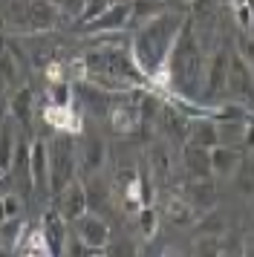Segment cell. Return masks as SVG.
Instances as JSON below:
<instances>
[{
  "label": "cell",
  "mask_w": 254,
  "mask_h": 257,
  "mask_svg": "<svg viewBox=\"0 0 254 257\" xmlns=\"http://www.w3.org/2000/svg\"><path fill=\"white\" fill-rule=\"evenodd\" d=\"M188 3H194V0H188Z\"/></svg>",
  "instance_id": "836d02e7"
},
{
  "label": "cell",
  "mask_w": 254,
  "mask_h": 257,
  "mask_svg": "<svg viewBox=\"0 0 254 257\" xmlns=\"http://www.w3.org/2000/svg\"><path fill=\"white\" fill-rule=\"evenodd\" d=\"M84 185H87V199H90V211H98V214H101V211L107 208V205H110V188H107V185L101 182V176H98V174H92L90 179L84 182Z\"/></svg>",
  "instance_id": "cb8c5ba5"
},
{
  "label": "cell",
  "mask_w": 254,
  "mask_h": 257,
  "mask_svg": "<svg viewBox=\"0 0 254 257\" xmlns=\"http://www.w3.org/2000/svg\"><path fill=\"white\" fill-rule=\"evenodd\" d=\"M64 15L52 0H29V35L32 32H52Z\"/></svg>",
  "instance_id": "5bb4252c"
},
{
  "label": "cell",
  "mask_w": 254,
  "mask_h": 257,
  "mask_svg": "<svg viewBox=\"0 0 254 257\" xmlns=\"http://www.w3.org/2000/svg\"><path fill=\"white\" fill-rule=\"evenodd\" d=\"M72 225H75V237L90 248L92 254H107L113 234H110V225H107V220H104L98 211L81 214L78 220H72Z\"/></svg>",
  "instance_id": "5b68a950"
},
{
  "label": "cell",
  "mask_w": 254,
  "mask_h": 257,
  "mask_svg": "<svg viewBox=\"0 0 254 257\" xmlns=\"http://www.w3.org/2000/svg\"><path fill=\"white\" fill-rule=\"evenodd\" d=\"M248 153H254V118H248V127H245V136H242V145Z\"/></svg>",
  "instance_id": "f546056e"
},
{
  "label": "cell",
  "mask_w": 254,
  "mask_h": 257,
  "mask_svg": "<svg viewBox=\"0 0 254 257\" xmlns=\"http://www.w3.org/2000/svg\"><path fill=\"white\" fill-rule=\"evenodd\" d=\"M130 24H127V29H136V26L148 24V21H153L156 15L168 12V3L165 0H130Z\"/></svg>",
  "instance_id": "7402d4cb"
},
{
  "label": "cell",
  "mask_w": 254,
  "mask_h": 257,
  "mask_svg": "<svg viewBox=\"0 0 254 257\" xmlns=\"http://www.w3.org/2000/svg\"><path fill=\"white\" fill-rule=\"evenodd\" d=\"M214 121H217L219 145H237L240 148L242 136H245V127H248V118H214Z\"/></svg>",
  "instance_id": "603a6c76"
},
{
  "label": "cell",
  "mask_w": 254,
  "mask_h": 257,
  "mask_svg": "<svg viewBox=\"0 0 254 257\" xmlns=\"http://www.w3.org/2000/svg\"><path fill=\"white\" fill-rule=\"evenodd\" d=\"M136 228H139V237L142 240H153L156 231H159V211L153 208V205H142L136 211Z\"/></svg>",
  "instance_id": "d4e9b609"
},
{
  "label": "cell",
  "mask_w": 254,
  "mask_h": 257,
  "mask_svg": "<svg viewBox=\"0 0 254 257\" xmlns=\"http://www.w3.org/2000/svg\"><path fill=\"white\" fill-rule=\"evenodd\" d=\"M81 162H78V145L72 133H55V139H49V194L55 197L58 191L78 179Z\"/></svg>",
  "instance_id": "3957f363"
},
{
  "label": "cell",
  "mask_w": 254,
  "mask_h": 257,
  "mask_svg": "<svg viewBox=\"0 0 254 257\" xmlns=\"http://www.w3.org/2000/svg\"><path fill=\"white\" fill-rule=\"evenodd\" d=\"M182 168H185V176H214V171H211V148H202L196 142H185Z\"/></svg>",
  "instance_id": "e0dca14e"
},
{
  "label": "cell",
  "mask_w": 254,
  "mask_h": 257,
  "mask_svg": "<svg viewBox=\"0 0 254 257\" xmlns=\"http://www.w3.org/2000/svg\"><path fill=\"white\" fill-rule=\"evenodd\" d=\"M242 162V153L237 145H214L211 148V171L217 179H231Z\"/></svg>",
  "instance_id": "9a60e30c"
},
{
  "label": "cell",
  "mask_w": 254,
  "mask_h": 257,
  "mask_svg": "<svg viewBox=\"0 0 254 257\" xmlns=\"http://www.w3.org/2000/svg\"><path fill=\"white\" fill-rule=\"evenodd\" d=\"M115 0H84V9L78 15V24H90L92 18H98L101 12H107Z\"/></svg>",
  "instance_id": "4316f807"
},
{
  "label": "cell",
  "mask_w": 254,
  "mask_h": 257,
  "mask_svg": "<svg viewBox=\"0 0 254 257\" xmlns=\"http://www.w3.org/2000/svg\"><path fill=\"white\" fill-rule=\"evenodd\" d=\"M9 220V214H6V202H3V194H0V222Z\"/></svg>",
  "instance_id": "1f68e13d"
},
{
  "label": "cell",
  "mask_w": 254,
  "mask_h": 257,
  "mask_svg": "<svg viewBox=\"0 0 254 257\" xmlns=\"http://www.w3.org/2000/svg\"><path fill=\"white\" fill-rule=\"evenodd\" d=\"M18 133H15V118H3L0 121V176L9 174L12 159H15V151H18Z\"/></svg>",
  "instance_id": "ffe728a7"
},
{
  "label": "cell",
  "mask_w": 254,
  "mask_h": 257,
  "mask_svg": "<svg viewBox=\"0 0 254 257\" xmlns=\"http://www.w3.org/2000/svg\"><path fill=\"white\" fill-rule=\"evenodd\" d=\"M185 18L179 12H162L156 15L153 21L142 24L133 29L130 35V52L136 58L139 70L148 75L150 81L156 84L162 72H165V64H168V55H171L173 44L179 38V29H182Z\"/></svg>",
  "instance_id": "7a4b0ae2"
},
{
  "label": "cell",
  "mask_w": 254,
  "mask_h": 257,
  "mask_svg": "<svg viewBox=\"0 0 254 257\" xmlns=\"http://www.w3.org/2000/svg\"><path fill=\"white\" fill-rule=\"evenodd\" d=\"M188 142H196L202 148H214L219 145V133H217V121L211 116H196V118H188Z\"/></svg>",
  "instance_id": "d6986e66"
},
{
  "label": "cell",
  "mask_w": 254,
  "mask_h": 257,
  "mask_svg": "<svg viewBox=\"0 0 254 257\" xmlns=\"http://www.w3.org/2000/svg\"><path fill=\"white\" fill-rule=\"evenodd\" d=\"M3 248H6V245H3V237H0V251H3Z\"/></svg>",
  "instance_id": "d6a6232c"
},
{
  "label": "cell",
  "mask_w": 254,
  "mask_h": 257,
  "mask_svg": "<svg viewBox=\"0 0 254 257\" xmlns=\"http://www.w3.org/2000/svg\"><path fill=\"white\" fill-rule=\"evenodd\" d=\"M130 0H115L113 6L107 9V12H101L98 18H92L90 24H78L75 26V32L78 35H107V32H121V29H127V24H130Z\"/></svg>",
  "instance_id": "8992f818"
},
{
  "label": "cell",
  "mask_w": 254,
  "mask_h": 257,
  "mask_svg": "<svg viewBox=\"0 0 254 257\" xmlns=\"http://www.w3.org/2000/svg\"><path fill=\"white\" fill-rule=\"evenodd\" d=\"M205 70H208V55H205V47H202V38L196 32L194 21H185L171 55H168L165 72L156 78V84H165L162 93L168 98H182V101L202 104Z\"/></svg>",
  "instance_id": "6da1fadb"
},
{
  "label": "cell",
  "mask_w": 254,
  "mask_h": 257,
  "mask_svg": "<svg viewBox=\"0 0 254 257\" xmlns=\"http://www.w3.org/2000/svg\"><path fill=\"white\" fill-rule=\"evenodd\" d=\"M237 52L251 64V70H254V38L248 35V32H242V35H240V49H237Z\"/></svg>",
  "instance_id": "f1b7e54d"
},
{
  "label": "cell",
  "mask_w": 254,
  "mask_h": 257,
  "mask_svg": "<svg viewBox=\"0 0 254 257\" xmlns=\"http://www.w3.org/2000/svg\"><path fill=\"white\" fill-rule=\"evenodd\" d=\"M162 214L168 217V222H173V225H179V228H185V225H194L196 220H199V214L202 211L196 208L191 199L185 197V194H168V199H165V208H162Z\"/></svg>",
  "instance_id": "7c38bea8"
},
{
  "label": "cell",
  "mask_w": 254,
  "mask_h": 257,
  "mask_svg": "<svg viewBox=\"0 0 254 257\" xmlns=\"http://www.w3.org/2000/svg\"><path fill=\"white\" fill-rule=\"evenodd\" d=\"M182 194L199 211H211L217 202V176H188Z\"/></svg>",
  "instance_id": "8fae6325"
},
{
  "label": "cell",
  "mask_w": 254,
  "mask_h": 257,
  "mask_svg": "<svg viewBox=\"0 0 254 257\" xmlns=\"http://www.w3.org/2000/svg\"><path fill=\"white\" fill-rule=\"evenodd\" d=\"M228 64H231L228 44H217L214 55L208 58V70H205V87H202V104L205 107H214V104H219V101H225Z\"/></svg>",
  "instance_id": "277c9868"
},
{
  "label": "cell",
  "mask_w": 254,
  "mask_h": 257,
  "mask_svg": "<svg viewBox=\"0 0 254 257\" xmlns=\"http://www.w3.org/2000/svg\"><path fill=\"white\" fill-rule=\"evenodd\" d=\"M58 9H61V15H67V18H75L78 21L81 9H84V0H52Z\"/></svg>",
  "instance_id": "83f0119b"
},
{
  "label": "cell",
  "mask_w": 254,
  "mask_h": 257,
  "mask_svg": "<svg viewBox=\"0 0 254 257\" xmlns=\"http://www.w3.org/2000/svg\"><path fill=\"white\" fill-rule=\"evenodd\" d=\"M41 231H44L46 243H49V251L52 254H64L69 243V220L61 214V211L52 205L49 211H44L41 217Z\"/></svg>",
  "instance_id": "ba28073f"
},
{
  "label": "cell",
  "mask_w": 254,
  "mask_h": 257,
  "mask_svg": "<svg viewBox=\"0 0 254 257\" xmlns=\"http://www.w3.org/2000/svg\"><path fill=\"white\" fill-rule=\"evenodd\" d=\"M44 121L49 130L55 133H72V136H81L84 130V113L75 101L69 104H55V101H46L44 107Z\"/></svg>",
  "instance_id": "52a82bcc"
},
{
  "label": "cell",
  "mask_w": 254,
  "mask_h": 257,
  "mask_svg": "<svg viewBox=\"0 0 254 257\" xmlns=\"http://www.w3.org/2000/svg\"><path fill=\"white\" fill-rule=\"evenodd\" d=\"M9 116L15 118L18 127H29L35 116V90L23 81L21 87H15L9 95Z\"/></svg>",
  "instance_id": "4fadbf2b"
},
{
  "label": "cell",
  "mask_w": 254,
  "mask_h": 257,
  "mask_svg": "<svg viewBox=\"0 0 254 257\" xmlns=\"http://www.w3.org/2000/svg\"><path fill=\"white\" fill-rule=\"evenodd\" d=\"M55 208L61 211L69 222L78 220L81 214H87V211H90L87 185H84V182H78V179H72L64 191H58V194H55Z\"/></svg>",
  "instance_id": "9c48e42d"
},
{
  "label": "cell",
  "mask_w": 254,
  "mask_h": 257,
  "mask_svg": "<svg viewBox=\"0 0 254 257\" xmlns=\"http://www.w3.org/2000/svg\"><path fill=\"white\" fill-rule=\"evenodd\" d=\"M145 165H148V171L153 174L156 179V185H165L168 179H171V151L165 148V142H153L145 153Z\"/></svg>",
  "instance_id": "ac0fdd59"
},
{
  "label": "cell",
  "mask_w": 254,
  "mask_h": 257,
  "mask_svg": "<svg viewBox=\"0 0 254 257\" xmlns=\"http://www.w3.org/2000/svg\"><path fill=\"white\" fill-rule=\"evenodd\" d=\"M29 168H32V185L38 194H49V142L32 139L29 148Z\"/></svg>",
  "instance_id": "30bf717a"
},
{
  "label": "cell",
  "mask_w": 254,
  "mask_h": 257,
  "mask_svg": "<svg viewBox=\"0 0 254 257\" xmlns=\"http://www.w3.org/2000/svg\"><path fill=\"white\" fill-rule=\"evenodd\" d=\"M6 116H9V95L0 93V121H3Z\"/></svg>",
  "instance_id": "4dcf8cb0"
},
{
  "label": "cell",
  "mask_w": 254,
  "mask_h": 257,
  "mask_svg": "<svg viewBox=\"0 0 254 257\" xmlns=\"http://www.w3.org/2000/svg\"><path fill=\"white\" fill-rule=\"evenodd\" d=\"M234 182L245 197H254V156H242L240 168L234 174Z\"/></svg>",
  "instance_id": "484cf974"
},
{
  "label": "cell",
  "mask_w": 254,
  "mask_h": 257,
  "mask_svg": "<svg viewBox=\"0 0 254 257\" xmlns=\"http://www.w3.org/2000/svg\"><path fill=\"white\" fill-rule=\"evenodd\" d=\"M78 162H81V171L87 176L101 174L104 162H107V142L98 139V136H87L78 148Z\"/></svg>",
  "instance_id": "2e32d148"
},
{
  "label": "cell",
  "mask_w": 254,
  "mask_h": 257,
  "mask_svg": "<svg viewBox=\"0 0 254 257\" xmlns=\"http://www.w3.org/2000/svg\"><path fill=\"white\" fill-rule=\"evenodd\" d=\"M12 251H18V254H32V257H41V254H52L49 251V243H46L44 231H41V225H26L21 234V240L15 243Z\"/></svg>",
  "instance_id": "44dd1931"
}]
</instances>
